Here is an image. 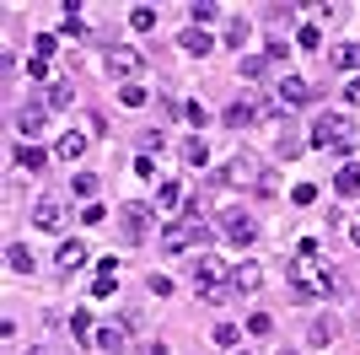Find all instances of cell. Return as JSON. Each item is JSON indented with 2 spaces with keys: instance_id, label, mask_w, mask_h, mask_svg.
<instances>
[{
  "instance_id": "cell-1",
  "label": "cell",
  "mask_w": 360,
  "mask_h": 355,
  "mask_svg": "<svg viewBox=\"0 0 360 355\" xmlns=\"http://www.w3.org/2000/svg\"><path fill=\"white\" fill-rule=\"evenodd\" d=\"M258 183H264V162H258L253 151H237V156L215 173V189H258Z\"/></svg>"
},
{
  "instance_id": "cell-2",
  "label": "cell",
  "mask_w": 360,
  "mask_h": 355,
  "mask_svg": "<svg viewBox=\"0 0 360 355\" xmlns=\"http://www.w3.org/2000/svg\"><path fill=\"white\" fill-rule=\"evenodd\" d=\"M312 140H317V146H328V151H345V156L360 146V140H355V124L339 118V113H323V118H317V124H312Z\"/></svg>"
},
{
  "instance_id": "cell-3",
  "label": "cell",
  "mask_w": 360,
  "mask_h": 355,
  "mask_svg": "<svg viewBox=\"0 0 360 355\" xmlns=\"http://www.w3.org/2000/svg\"><path fill=\"white\" fill-rule=\"evenodd\" d=\"M205 237H210V221H205L199 210H188V221H183V226H172V232L162 237V248H167V253H188L194 242H205Z\"/></svg>"
},
{
  "instance_id": "cell-4",
  "label": "cell",
  "mask_w": 360,
  "mask_h": 355,
  "mask_svg": "<svg viewBox=\"0 0 360 355\" xmlns=\"http://www.w3.org/2000/svg\"><path fill=\"white\" fill-rule=\"evenodd\" d=\"M103 65H108V75L113 81H135L140 70H146V59H140V49H129V44H108V54H103Z\"/></svg>"
},
{
  "instance_id": "cell-5",
  "label": "cell",
  "mask_w": 360,
  "mask_h": 355,
  "mask_svg": "<svg viewBox=\"0 0 360 355\" xmlns=\"http://www.w3.org/2000/svg\"><path fill=\"white\" fill-rule=\"evenodd\" d=\"M150 232H156V205L129 199V205H124V242H146Z\"/></svg>"
},
{
  "instance_id": "cell-6",
  "label": "cell",
  "mask_w": 360,
  "mask_h": 355,
  "mask_svg": "<svg viewBox=\"0 0 360 355\" xmlns=\"http://www.w3.org/2000/svg\"><path fill=\"white\" fill-rule=\"evenodd\" d=\"M221 237H226V242H237V248H248V242L258 237V226H253V216H248V210L226 205V210H221Z\"/></svg>"
},
{
  "instance_id": "cell-7",
  "label": "cell",
  "mask_w": 360,
  "mask_h": 355,
  "mask_svg": "<svg viewBox=\"0 0 360 355\" xmlns=\"http://www.w3.org/2000/svg\"><path fill=\"white\" fill-rule=\"evenodd\" d=\"M194 280H199V291H210V285H226V280H231V269H226L215 253H199V259H194Z\"/></svg>"
},
{
  "instance_id": "cell-8",
  "label": "cell",
  "mask_w": 360,
  "mask_h": 355,
  "mask_svg": "<svg viewBox=\"0 0 360 355\" xmlns=\"http://www.w3.org/2000/svg\"><path fill=\"white\" fill-rule=\"evenodd\" d=\"M49 118H54L49 103H22V108H16V130H22V135H44Z\"/></svg>"
},
{
  "instance_id": "cell-9",
  "label": "cell",
  "mask_w": 360,
  "mask_h": 355,
  "mask_svg": "<svg viewBox=\"0 0 360 355\" xmlns=\"http://www.w3.org/2000/svg\"><path fill=\"white\" fill-rule=\"evenodd\" d=\"M280 103H285V108H301V103H312V87H307L301 75H280Z\"/></svg>"
},
{
  "instance_id": "cell-10",
  "label": "cell",
  "mask_w": 360,
  "mask_h": 355,
  "mask_svg": "<svg viewBox=\"0 0 360 355\" xmlns=\"http://www.w3.org/2000/svg\"><path fill=\"white\" fill-rule=\"evenodd\" d=\"M333 189L345 194V199H360V162H345L333 173Z\"/></svg>"
},
{
  "instance_id": "cell-11",
  "label": "cell",
  "mask_w": 360,
  "mask_h": 355,
  "mask_svg": "<svg viewBox=\"0 0 360 355\" xmlns=\"http://www.w3.org/2000/svg\"><path fill=\"white\" fill-rule=\"evenodd\" d=\"M231 285H237L242 296H253L258 285H264V269H258V264H237V269H231Z\"/></svg>"
},
{
  "instance_id": "cell-12",
  "label": "cell",
  "mask_w": 360,
  "mask_h": 355,
  "mask_svg": "<svg viewBox=\"0 0 360 355\" xmlns=\"http://www.w3.org/2000/svg\"><path fill=\"white\" fill-rule=\"evenodd\" d=\"M178 44L188 49V54H210V49H215V44H210V32H205V27H194V22H188V27L178 32Z\"/></svg>"
},
{
  "instance_id": "cell-13",
  "label": "cell",
  "mask_w": 360,
  "mask_h": 355,
  "mask_svg": "<svg viewBox=\"0 0 360 355\" xmlns=\"http://www.w3.org/2000/svg\"><path fill=\"white\" fill-rule=\"evenodd\" d=\"M60 216H65V205L54 199V194H44V199L32 205V221H38V226H60Z\"/></svg>"
},
{
  "instance_id": "cell-14",
  "label": "cell",
  "mask_w": 360,
  "mask_h": 355,
  "mask_svg": "<svg viewBox=\"0 0 360 355\" xmlns=\"http://www.w3.org/2000/svg\"><path fill=\"white\" fill-rule=\"evenodd\" d=\"M81 151H86V135H75V130H65L60 140H54V156H60V162H75Z\"/></svg>"
},
{
  "instance_id": "cell-15",
  "label": "cell",
  "mask_w": 360,
  "mask_h": 355,
  "mask_svg": "<svg viewBox=\"0 0 360 355\" xmlns=\"http://www.w3.org/2000/svg\"><path fill=\"white\" fill-rule=\"evenodd\" d=\"M54 264H60V275H70V269H81V264H86V248H81V242H60Z\"/></svg>"
},
{
  "instance_id": "cell-16",
  "label": "cell",
  "mask_w": 360,
  "mask_h": 355,
  "mask_svg": "<svg viewBox=\"0 0 360 355\" xmlns=\"http://www.w3.org/2000/svg\"><path fill=\"white\" fill-rule=\"evenodd\" d=\"M221 118H226V130H248V124L258 118V108H253V103H231Z\"/></svg>"
},
{
  "instance_id": "cell-17",
  "label": "cell",
  "mask_w": 360,
  "mask_h": 355,
  "mask_svg": "<svg viewBox=\"0 0 360 355\" xmlns=\"http://www.w3.org/2000/svg\"><path fill=\"white\" fill-rule=\"evenodd\" d=\"M91 344H97L103 355H124V328H97V334H91Z\"/></svg>"
},
{
  "instance_id": "cell-18",
  "label": "cell",
  "mask_w": 360,
  "mask_h": 355,
  "mask_svg": "<svg viewBox=\"0 0 360 355\" xmlns=\"http://www.w3.org/2000/svg\"><path fill=\"white\" fill-rule=\"evenodd\" d=\"M44 103L54 108V113H65V108L75 103V87H70V81H54V87H49V97H44Z\"/></svg>"
},
{
  "instance_id": "cell-19",
  "label": "cell",
  "mask_w": 360,
  "mask_h": 355,
  "mask_svg": "<svg viewBox=\"0 0 360 355\" xmlns=\"http://www.w3.org/2000/svg\"><path fill=\"white\" fill-rule=\"evenodd\" d=\"M178 151H183V162H188V167H205V162H210V151H205V140H199V135H188Z\"/></svg>"
},
{
  "instance_id": "cell-20",
  "label": "cell",
  "mask_w": 360,
  "mask_h": 355,
  "mask_svg": "<svg viewBox=\"0 0 360 355\" xmlns=\"http://www.w3.org/2000/svg\"><path fill=\"white\" fill-rule=\"evenodd\" d=\"M49 156H54V151H44V146H16V162L27 167V173H38V167H44Z\"/></svg>"
},
{
  "instance_id": "cell-21",
  "label": "cell",
  "mask_w": 360,
  "mask_h": 355,
  "mask_svg": "<svg viewBox=\"0 0 360 355\" xmlns=\"http://www.w3.org/2000/svg\"><path fill=\"white\" fill-rule=\"evenodd\" d=\"M333 65L339 70H360V44H333Z\"/></svg>"
},
{
  "instance_id": "cell-22",
  "label": "cell",
  "mask_w": 360,
  "mask_h": 355,
  "mask_svg": "<svg viewBox=\"0 0 360 355\" xmlns=\"http://www.w3.org/2000/svg\"><path fill=\"white\" fill-rule=\"evenodd\" d=\"M97 189H103V183H97V173H81V178L70 183V194H75V199H86V205L97 199Z\"/></svg>"
},
{
  "instance_id": "cell-23",
  "label": "cell",
  "mask_w": 360,
  "mask_h": 355,
  "mask_svg": "<svg viewBox=\"0 0 360 355\" xmlns=\"http://www.w3.org/2000/svg\"><path fill=\"white\" fill-rule=\"evenodd\" d=\"M129 27L150 32V27H156V6H129Z\"/></svg>"
},
{
  "instance_id": "cell-24",
  "label": "cell",
  "mask_w": 360,
  "mask_h": 355,
  "mask_svg": "<svg viewBox=\"0 0 360 355\" xmlns=\"http://www.w3.org/2000/svg\"><path fill=\"white\" fill-rule=\"evenodd\" d=\"M6 264H11L16 275H32V253L22 248V242H16V248H6Z\"/></svg>"
},
{
  "instance_id": "cell-25",
  "label": "cell",
  "mask_w": 360,
  "mask_h": 355,
  "mask_svg": "<svg viewBox=\"0 0 360 355\" xmlns=\"http://www.w3.org/2000/svg\"><path fill=\"white\" fill-rule=\"evenodd\" d=\"M183 205V189L178 183H162V189H156V210H178Z\"/></svg>"
},
{
  "instance_id": "cell-26",
  "label": "cell",
  "mask_w": 360,
  "mask_h": 355,
  "mask_svg": "<svg viewBox=\"0 0 360 355\" xmlns=\"http://www.w3.org/2000/svg\"><path fill=\"white\" fill-rule=\"evenodd\" d=\"M60 32H70V38H75V32H86V22H81V6H75V0L65 6V16H60Z\"/></svg>"
},
{
  "instance_id": "cell-27",
  "label": "cell",
  "mask_w": 360,
  "mask_h": 355,
  "mask_svg": "<svg viewBox=\"0 0 360 355\" xmlns=\"http://www.w3.org/2000/svg\"><path fill=\"white\" fill-rule=\"evenodd\" d=\"M242 75H248V81L269 75V54H248V59H242Z\"/></svg>"
},
{
  "instance_id": "cell-28",
  "label": "cell",
  "mask_w": 360,
  "mask_h": 355,
  "mask_svg": "<svg viewBox=\"0 0 360 355\" xmlns=\"http://www.w3.org/2000/svg\"><path fill=\"white\" fill-rule=\"evenodd\" d=\"M248 334L269 340V334H274V318H269V312H253V318H248Z\"/></svg>"
},
{
  "instance_id": "cell-29",
  "label": "cell",
  "mask_w": 360,
  "mask_h": 355,
  "mask_svg": "<svg viewBox=\"0 0 360 355\" xmlns=\"http://www.w3.org/2000/svg\"><path fill=\"white\" fill-rule=\"evenodd\" d=\"M70 328H75V340H86V344H91V334H97V328H91V312H70Z\"/></svg>"
},
{
  "instance_id": "cell-30",
  "label": "cell",
  "mask_w": 360,
  "mask_h": 355,
  "mask_svg": "<svg viewBox=\"0 0 360 355\" xmlns=\"http://www.w3.org/2000/svg\"><path fill=\"white\" fill-rule=\"evenodd\" d=\"M119 103H124V108H146V87H140V81H129V87L119 92Z\"/></svg>"
},
{
  "instance_id": "cell-31",
  "label": "cell",
  "mask_w": 360,
  "mask_h": 355,
  "mask_svg": "<svg viewBox=\"0 0 360 355\" xmlns=\"http://www.w3.org/2000/svg\"><path fill=\"white\" fill-rule=\"evenodd\" d=\"M205 296V301H215V307H226V301H231V296H237V285L226 280V285H210V291H199Z\"/></svg>"
},
{
  "instance_id": "cell-32",
  "label": "cell",
  "mask_w": 360,
  "mask_h": 355,
  "mask_svg": "<svg viewBox=\"0 0 360 355\" xmlns=\"http://www.w3.org/2000/svg\"><path fill=\"white\" fill-rule=\"evenodd\" d=\"M307 340H312L317 350H323V344H333V323H328V318H323V323H312V328H307Z\"/></svg>"
},
{
  "instance_id": "cell-33",
  "label": "cell",
  "mask_w": 360,
  "mask_h": 355,
  "mask_svg": "<svg viewBox=\"0 0 360 355\" xmlns=\"http://www.w3.org/2000/svg\"><path fill=\"white\" fill-rule=\"evenodd\" d=\"M301 49H323V27H317V22H307V27H301V38H296Z\"/></svg>"
},
{
  "instance_id": "cell-34",
  "label": "cell",
  "mask_w": 360,
  "mask_h": 355,
  "mask_svg": "<svg viewBox=\"0 0 360 355\" xmlns=\"http://www.w3.org/2000/svg\"><path fill=\"white\" fill-rule=\"evenodd\" d=\"M32 49H38V59H49V54H60V38H54V32H38Z\"/></svg>"
},
{
  "instance_id": "cell-35",
  "label": "cell",
  "mask_w": 360,
  "mask_h": 355,
  "mask_svg": "<svg viewBox=\"0 0 360 355\" xmlns=\"http://www.w3.org/2000/svg\"><path fill=\"white\" fill-rule=\"evenodd\" d=\"M290 199H296V205H317V183H296Z\"/></svg>"
},
{
  "instance_id": "cell-36",
  "label": "cell",
  "mask_w": 360,
  "mask_h": 355,
  "mask_svg": "<svg viewBox=\"0 0 360 355\" xmlns=\"http://www.w3.org/2000/svg\"><path fill=\"white\" fill-rule=\"evenodd\" d=\"M188 16H194V27H205V22L215 16V6H210V0H199V6H188Z\"/></svg>"
},
{
  "instance_id": "cell-37",
  "label": "cell",
  "mask_w": 360,
  "mask_h": 355,
  "mask_svg": "<svg viewBox=\"0 0 360 355\" xmlns=\"http://www.w3.org/2000/svg\"><path fill=\"white\" fill-rule=\"evenodd\" d=\"M248 32H253L248 22H231V32H226V44H231V49H242V44H248Z\"/></svg>"
},
{
  "instance_id": "cell-38",
  "label": "cell",
  "mask_w": 360,
  "mask_h": 355,
  "mask_svg": "<svg viewBox=\"0 0 360 355\" xmlns=\"http://www.w3.org/2000/svg\"><path fill=\"white\" fill-rule=\"evenodd\" d=\"M274 22V32H280V22H290V16H296V6H269V11H264Z\"/></svg>"
},
{
  "instance_id": "cell-39",
  "label": "cell",
  "mask_w": 360,
  "mask_h": 355,
  "mask_svg": "<svg viewBox=\"0 0 360 355\" xmlns=\"http://www.w3.org/2000/svg\"><path fill=\"white\" fill-rule=\"evenodd\" d=\"M183 118H188V130H199V124H205V118H210V113H205V108H199V103H183Z\"/></svg>"
},
{
  "instance_id": "cell-40",
  "label": "cell",
  "mask_w": 360,
  "mask_h": 355,
  "mask_svg": "<svg viewBox=\"0 0 360 355\" xmlns=\"http://www.w3.org/2000/svg\"><path fill=\"white\" fill-rule=\"evenodd\" d=\"M215 344H237V323H226V318H221V323H215Z\"/></svg>"
},
{
  "instance_id": "cell-41",
  "label": "cell",
  "mask_w": 360,
  "mask_h": 355,
  "mask_svg": "<svg viewBox=\"0 0 360 355\" xmlns=\"http://www.w3.org/2000/svg\"><path fill=\"white\" fill-rule=\"evenodd\" d=\"M296 253H301V264H307V259H317V253H323V242H317V237H301Z\"/></svg>"
},
{
  "instance_id": "cell-42",
  "label": "cell",
  "mask_w": 360,
  "mask_h": 355,
  "mask_svg": "<svg viewBox=\"0 0 360 355\" xmlns=\"http://www.w3.org/2000/svg\"><path fill=\"white\" fill-rule=\"evenodd\" d=\"M140 146H146V156H156V151H162V146H167V135H162V130H150V135H146V140H140Z\"/></svg>"
},
{
  "instance_id": "cell-43",
  "label": "cell",
  "mask_w": 360,
  "mask_h": 355,
  "mask_svg": "<svg viewBox=\"0 0 360 355\" xmlns=\"http://www.w3.org/2000/svg\"><path fill=\"white\" fill-rule=\"evenodd\" d=\"M264 54H269V59H285V54H290V44H285V38H280V32H274V38H269V49H264Z\"/></svg>"
},
{
  "instance_id": "cell-44",
  "label": "cell",
  "mask_w": 360,
  "mask_h": 355,
  "mask_svg": "<svg viewBox=\"0 0 360 355\" xmlns=\"http://www.w3.org/2000/svg\"><path fill=\"white\" fill-rule=\"evenodd\" d=\"M113 285H119L113 275H97V280H91V296H113Z\"/></svg>"
},
{
  "instance_id": "cell-45",
  "label": "cell",
  "mask_w": 360,
  "mask_h": 355,
  "mask_svg": "<svg viewBox=\"0 0 360 355\" xmlns=\"http://www.w3.org/2000/svg\"><path fill=\"white\" fill-rule=\"evenodd\" d=\"M103 216H108V210H103V205H97V199H91V205H86V210H81V221H86V226H97V221H103Z\"/></svg>"
},
{
  "instance_id": "cell-46",
  "label": "cell",
  "mask_w": 360,
  "mask_h": 355,
  "mask_svg": "<svg viewBox=\"0 0 360 355\" xmlns=\"http://www.w3.org/2000/svg\"><path fill=\"white\" fill-rule=\"evenodd\" d=\"M349 103H360V81H355V87H349Z\"/></svg>"
},
{
  "instance_id": "cell-47",
  "label": "cell",
  "mask_w": 360,
  "mask_h": 355,
  "mask_svg": "<svg viewBox=\"0 0 360 355\" xmlns=\"http://www.w3.org/2000/svg\"><path fill=\"white\" fill-rule=\"evenodd\" d=\"M285 355H290V350H285Z\"/></svg>"
},
{
  "instance_id": "cell-48",
  "label": "cell",
  "mask_w": 360,
  "mask_h": 355,
  "mask_svg": "<svg viewBox=\"0 0 360 355\" xmlns=\"http://www.w3.org/2000/svg\"><path fill=\"white\" fill-rule=\"evenodd\" d=\"M237 355H242V350H237Z\"/></svg>"
}]
</instances>
